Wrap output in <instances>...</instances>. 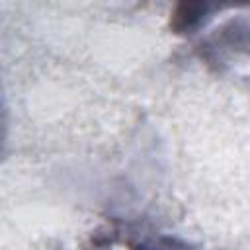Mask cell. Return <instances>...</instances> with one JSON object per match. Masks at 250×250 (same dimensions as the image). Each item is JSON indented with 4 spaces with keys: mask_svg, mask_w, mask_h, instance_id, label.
I'll return each instance as SVG.
<instances>
[{
    "mask_svg": "<svg viewBox=\"0 0 250 250\" xmlns=\"http://www.w3.org/2000/svg\"><path fill=\"white\" fill-rule=\"evenodd\" d=\"M250 61V18H230L223 29L205 43V59L221 66H234L240 59Z\"/></svg>",
    "mask_w": 250,
    "mask_h": 250,
    "instance_id": "cell-1",
    "label": "cell"
},
{
    "mask_svg": "<svg viewBox=\"0 0 250 250\" xmlns=\"http://www.w3.org/2000/svg\"><path fill=\"white\" fill-rule=\"evenodd\" d=\"M88 250H189L182 242L152 232H131V230H105L96 234Z\"/></svg>",
    "mask_w": 250,
    "mask_h": 250,
    "instance_id": "cell-2",
    "label": "cell"
}]
</instances>
